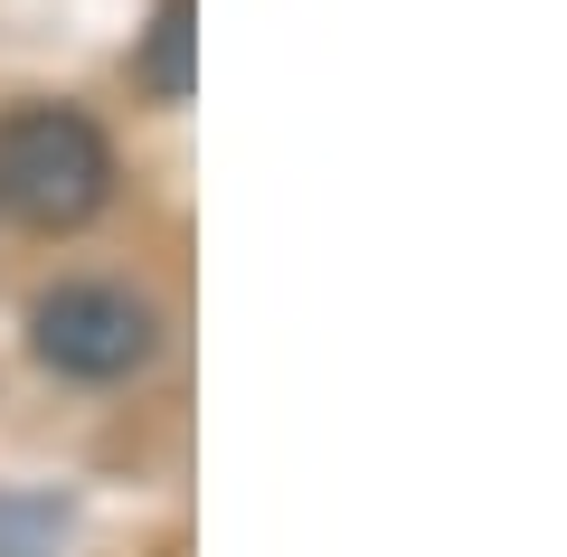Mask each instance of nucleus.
<instances>
[{
  "instance_id": "nucleus-2",
  "label": "nucleus",
  "mask_w": 567,
  "mask_h": 557,
  "mask_svg": "<svg viewBox=\"0 0 567 557\" xmlns=\"http://www.w3.org/2000/svg\"><path fill=\"white\" fill-rule=\"evenodd\" d=\"M29 340L66 379H123V369L152 359V312L133 293H114V283H58L29 312Z\"/></svg>"
},
{
  "instance_id": "nucleus-3",
  "label": "nucleus",
  "mask_w": 567,
  "mask_h": 557,
  "mask_svg": "<svg viewBox=\"0 0 567 557\" xmlns=\"http://www.w3.org/2000/svg\"><path fill=\"white\" fill-rule=\"evenodd\" d=\"M142 76H152V95H171V104L189 95V0H162V20H152V58H142Z\"/></svg>"
},
{
  "instance_id": "nucleus-1",
  "label": "nucleus",
  "mask_w": 567,
  "mask_h": 557,
  "mask_svg": "<svg viewBox=\"0 0 567 557\" xmlns=\"http://www.w3.org/2000/svg\"><path fill=\"white\" fill-rule=\"evenodd\" d=\"M114 189V152L76 104H20L0 123V208L29 227H85Z\"/></svg>"
}]
</instances>
